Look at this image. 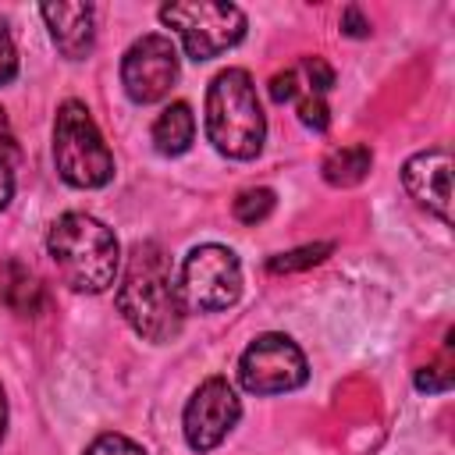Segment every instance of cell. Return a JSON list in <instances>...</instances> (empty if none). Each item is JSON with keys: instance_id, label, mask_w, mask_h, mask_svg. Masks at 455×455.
<instances>
[{"instance_id": "d6986e66", "label": "cell", "mask_w": 455, "mask_h": 455, "mask_svg": "<svg viewBox=\"0 0 455 455\" xmlns=\"http://www.w3.org/2000/svg\"><path fill=\"white\" fill-rule=\"evenodd\" d=\"M302 71H306V78H309V89L316 92V96H323L331 85H334V68L323 60V57H306L302 60Z\"/></svg>"}, {"instance_id": "5bb4252c", "label": "cell", "mask_w": 455, "mask_h": 455, "mask_svg": "<svg viewBox=\"0 0 455 455\" xmlns=\"http://www.w3.org/2000/svg\"><path fill=\"white\" fill-rule=\"evenodd\" d=\"M0 299H4L14 313L32 316V313L39 309V302H43V288H39V281H36L32 270H25L18 259H7V263L0 267Z\"/></svg>"}, {"instance_id": "2e32d148", "label": "cell", "mask_w": 455, "mask_h": 455, "mask_svg": "<svg viewBox=\"0 0 455 455\" xmlns=\"http://www.w3.org/2000/svg\"><path fill=\"white\" fill-rule=\"evenodd\" d=\"M235 217L242 220V224H259V220H267L270 213H274V192L270 188H242L238 196H235Z\"/></svg>"}, {"instance_id": "603a6c76", "label": "cell", "mask_w": 455, "mask_h": 455, "mask_svg": "<svg viewBox=\"0 0 455 455\" xmlns=\"http://www.w3.org/2000/svg\"><path fill=\"white\" fill-rule=\"evenodd\" d=\"M341 32L352 36V39H366L370 36V18H363V11L355 4H348L341 11Z\"/></svg>"}, {"instance_id": "9c48e42d", "label": "cell", "mask_w": 455, "mask_h": 455, "mask_svg": "<svg viewBox=\"0 0 455 455\" xmlns=\"http://www.w3.org/2000/svg\"><path fill=\"white\" fill-rule=\"evenodd\" d=\"M242 419V402L235 395V387L228 384V377H210L203 380L181 416V430L192 451H213Z\"/></svg>"}, {"instance_id": "e0dca14e", "label": "cell", "mask_w": 455, "mask_h": 455, "mask_svg": "<svg viewBox=\"0 0 455 455\" xmlns=\"http://www.w3.org/2000/svg\"><path fill=\"white\" fill-rule=\"evenodd\" d=\"M82 455H149V451L124 434H100L89 441V448Z\"/></svg>"}, {"instance_id": "277c9868", "label": "cell", "mask_w": 455, "mask_h": 455, "mask_svg": "<svg viewBox=\"0 0 455 455\" xmlns=\"http://www.w3.org/2000/svg\"><path fill=\"white\" fill-rule=\"evenodd\" d=\"M53 164L71 188H103L114 178V156L78 100H64L53 117Z\"/></svg>"}, {"instance_id": "7402d4cb", "label": "cell", "mask_w": 455, "mask_h": 455, "mask_svg": "<svg viewBox=\"0 0 455 455\" xmlns=\"http://www.w3.org/2000/svg\"><path fill=\"white\" fill-rule=\"evenodd\" d=\"M416 387L419 391H448L451 387V370L448 366H423L416 373Z\"/></svg>"}, {"instance_id": "30bf717a", "label": "cell", "mask_w": 455, "mask_h": 455, "mask_svg": "<svg viewBox=\"0 0 455 455\" xmlns=\"http://www.w3.org/2000/svg\"><path fill=\"white\" fill-rule=\"evenodd\" d=\"M402 181L419 206H427L437 220L451 224V153L448 149L412 153L402 167Z\"/></svg>"}, {"instance_id": "44dd1931", "label": "cell", "mask_w": 455, "mask_h": 455, "mask_svg": "<svg viewBox=\"0 0 455 455\" xmlns=\"http://www.w3.org/2000/svg\"><path fill=\"white\" fill-rule=\"evenodd\" d=\"M18 75V46L7 32V25L0 21V85H7Z\"/></svg>"}, {"instance_id": "7c38bea8", "label": "cell", "mask_w": 455, "mask_h": 455, "mask_svg": "<svg viewBox=\"0 0 455 455\" xmlns=\"http://www.w3.org/2000/svg\"><path fill=\"white\" fill-rule=\"evenodd\" d=\"M149 139H153V149L160 156H181L192 146V139H196V114H192V107L181 103V100L178 103H167L156 114Z\"/></svg>"}, {"instance_id": "6da1fadb", "label": "cell", "mask_w": 455, "mask_h": 455, "mask_svg": "<svg viewBox=\"0 0 455 455\" xmlns=\"http://www.w3.org/2000/svg\"><path fill=\"white\" fill-rule=\"evenodd\" d=\"M117 309L128 327L146 341H171L181 331L185 309L178 277L160 242H135L117 284Z\"/></svg>"}, {"instance_id": "ba28073f", "label": "cell", "mask_w": 455, "mask_h": 455, "mask_svg": "<svg viewBox=\"0 0 455 455\" xmlns=\"http://www.w3.org/2000/svg\"><path fill=\"white\" fill-rule=\"evenodd\" d=\"M178 68H181L178 46L167 36L149 32V36H139L124 50V57H121V85H124L128 100L156 103L178 82Z\"/></svg>"}, {"instance_id": "484cf974", "label": "cell", "mask_w": 455, "mask_h": 455, "mask_svg": "<svg viewBox=\"0 0 455 455\" xmlns=\"http://www.w3.org/2000/svg\"><path fill=\"white\" fill-rule=\"evenodd\" d=\"M7 437V398H4V387H0V444Z\"/></svg>"}, {"instance_id": "7a4b0ae2", "label": "cell", "mask_w": 455, "mask_h": 455, "mask_svg": "<svg viewBox=\"0 0 455 455\" xmlns=\"http://www.w3.org/2000/svg\"><path fill=\"white\" fill-rule=\"evenodd\" d=\"M46 252H50L60 281L82 295L107 291L121 270V245H117L114 231L82 210L60 213L50 224Z\"/></svg>"}, {"instance_id": "d4e9b609", "label": "cell", "mask_w": 455, "mask_h": 455, "mask_svg": "<svg viewBox=\"0 0 455 455\" xmlns=\"http://www.w3.org/2000/svg\"><path fill=\"white\" fill-rule=\"evenodd\" d=\"M11 196H14V171L7 160H0V210L11 203Z\"/></svg>"}, {"instance_id": "5b68a950", "label": "cell", "mask_w": 455, "mask_h": 455, "mask_svg": "<svg viewBox=\"0 0 455 455\" xmlns=\"http://www.w3.org/2000/svg\"><path fill=\"white\" fill-rule=\"evenodd\" d=\"M160 21L178 32L181 50L192 60H213L238 46L245 36V14L235 4L217 0H178L160 7Z\"/></svg>"}, {"instance_id": "8992f818", "label": "cell", "mask_w": 455, "mask_h": 455, "mask_svg": "<svg viewBox=\"0 0 455 455\" xmlns=\"http://www.w3.org/2000/svg\"><path fill=\"white\" fill-rule=\"evenodd\" d=\"M178 295L185 313H217L242 295V263L228 245H196L178 274Z\"/></svg>"}, {"instance_id": "cb8c5ba5", "label": "cell", "mask_w": 455, "mask_h": 455, "mask_svg": "<svg viewBox=\"0 0 455 455\" xmlns=\"http://www.w3.org/2000/svg\"><path fill=\"white\" fill-rule=\"evenodd\" d=\"M18 156V139H14V128H11V121H7V110L0 107V160H14Z\"/></svg>"}, {"instance_id": "4fadbf2b", "label": "cell", "mask_w": 455, "mask_h": 455, "mask_svg": "<svg viewBox=\"0 0 455 455\" xmlns=\"http://www.w3.org/2000/svg\"><path fill=\"white\" fill-rule=\"evenodd\" d=\"M370 167H373L370 146L352 142V146L331 149V153L323 156V164H320V174H323V181L334 185V188H352V185H359V181L370 174Z\"/></svg>"}, {"instance_id": "ac0fdd59", "label": "cell", "mask_w": 455, "mask_h": 455, "mask_svg": "<svg viewBox=\"0 0 455 455\" xmlns=\"http://www.w3.org/2000/svg\"><path fill=\"white\" fill-rule=\"evenodd\" d=\"M299 121H302L306 128H313V132H327L331 117H327V103H323V96H316V92L302 96V100H299Z\"/></svg>"}, {"instance_id": "ffe728a7", "label": "cell", "mask_w": 455, "mask_h": 455, "mask_svg": "<svg viewBox=\"0 0 455 455\" xmlns=\"http://www.w3.org/2000/svg\"><path fill=\"white\" fill-rule=\"evenodd\" d=\"M270 100H274V103H291V100H299V71H295V68L277 71V75L270 78Z\"/></svg>"}, {"instance_id": "9a60e30c", "label": "cell", "mask_w": 455, "mask_h": 455, "mask_svg": "<svg viewBox=\"0 0 455 455\" xmlns=\"http://www.w3.org/2000/svg\"><path fill=\"white\" fill-rule=\"evenodd\" d=\"M331 242H316V245H299V249H291V252H277V256H270L267 259V270L270 274H295V270H309V267H316V263H323L327 256H331Z\"/></svg>"}, {"instance_id": "8fae6325", "label": "cell", "mask_w": 455, "mask_h": 455, "mask_svg": "<svg viewBox=\"0 0 455 455\" xmlns=\"http://www.w3.org/2000/svg\"><path fill=\"white\" fill-rule=\"evenodd\" d=\"M39 14H43V21L50 28V39H53L60 57L82 60V57L92 53V43H96V11H92V4L57 0V4H43Z\"/></svg>"}, {"instance_id": "3957f363", "label": "cell", "mask_w": 455, "mask_h": 455, "mask_svg": "<svg viewBox=\"0 0 455 455\" xmlns=\"http://www.w3.org/2000/svg\"><path fill=\"white\" fill-rule=\"evenodd\" d=\"M206 139L228 160H252L267 139V114L245 68H224L206 89Z\"/></svg>"}, {"instance_id": "52a82bcc", "label": "cell", "mask_w": 455, "mask_h": 455, "mask_svg": "<svg viewBox=\"0 0 455 455\" xmlns=\"http://www.w3.org/2000/svg\"><path fill=\"white\" fill-rule=\"evenodd\" d=\"M238 380L249 395H284L309 380L302 348L277 331H267L249 341L238 359Z\"/></svg>"}]
</instances>
